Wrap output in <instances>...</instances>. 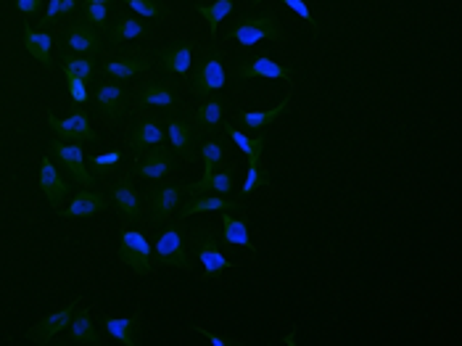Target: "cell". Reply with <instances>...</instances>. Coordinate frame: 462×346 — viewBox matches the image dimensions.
Returning <instances> with one entry per match:
<instances>
[{
	"label": "cell",
	"mask_w": 462,
	"mask_h": 346,
	"mask_svg": "<svg viewBox=\"0 0 462 346\" xmlns=\"http://www.w3.org/2000/svg\"><path fill=\"white\" fill-rule=\"evenodd\" d=\"M95 111L109 119V122H119L127 114L130 106V93L125 87V82H114V79H101L95 93L90 95Z\"/></svg>",
	"instance_id": "52a82bcc"
},
{
	"label": "cell",
	"mask_w": 462,
	"mask_h": 346,
	"mask_svg": "<svg viewBox=\"0 0 462 346\" xmlns=\"http://www.w3.org/2000/svg\"><path fill=\"white\" fill-rule=\"evenodd\" d=\"M117 260L119 265H125L130 273L135 275H154V267H156V260H154V246L148 244V238L135 230V228H122V236H119V252H117Z\"/></svg>",
	"instance_id": "7a4b0ae2"
},
{
	"label": "cell",
	"mask_w": 462,
	"mask_h": 346,
	"mask_svg": "<svg viewBox=\"0 0 462 346\" xmlns=\"http://www.w3.org/2000/svg\"><path fill=\"white\" fill-rule=\"evenodd\" d=\"M238 79H285V82H296V74L291 66L277 64L269 56H259V58H243L235 69Z\"/></svg>",
	"instance_id": "d6986e66"
},
{
	"label": "cell",
	"mask_w": 462,
	"mask_h": 346,
	"mask_svg": "<svg viewBox=\"0 0 462 346\" xmlns=\"http://www.w3.org/2000/svg\"><path fill=\"white\" fill-rule=\"evenodd\" d=\"M109 193H111V201H114V207L119 212L122 225H135V222L143 220V214H140V196H138L133 175H119L117 180H111L109 183Z\"/></svg>",
	"instance_id": "9a60e30c"
},
{
	"label": "cell",
	"mask_w": 462,
	"mask_h": 346,
	"mask_svg": "<svg viewBox=\"0 0 462 346\" xmlns=\"http://www.w3.org/2000/svg\"><path fill=\"white\" fill-rule=\"evenodd\" d=\"M80 305H82V297H77L74 302H69L64 310H56V312H50V315H42V318H40V320L27 331V339L37 346L53 344V342H56V339L69 328L72 315L77 312Z\"/></svg>",
	"instance_id": "30bf717a"
},
{
	"label": "cell",
	"mask_w": 462,
	"mask_h": 346,
	"mask_svg": "<svg viewBox=\"0 0 462 346\" xmlns=\"http://www.w3.org/2000/svg\"><path fill=\"white\" fill-rule=\"evenodd\" d=\"M225 87H228V71L223 66L220 50H212L201 58V64H196V71L191 77V93L204 98V95H217Z\"/></svg>",
	"instance_id": "8992f818"
},
{
	"label": "cell",
	"mask_w": 462,
	"mask_h": 346,
	"mask_svg": "<svg viewBox=\"0 0 462 346\" xmlns=\"http://www.w3.org/2000/svg\"><path fill=\"white\" fill-rule=\"evenodd\" d=\"M175 172V154L170 148L154 146L133 164V175L140 177L146 185H162Z\"/></svg>",
	"instance_id": "ba28073f"
},
{
	"label": "cell",
	"mask_w": 462,
	"mask_h": 346,
	"mask_svg": "<svg viewBox=\"0 0 462 346\" xmlns=\"http://www.w3.org/2000/svg\"><path fill=\"white\" fill-rule=\"evenodd\" d=\"M127 5L138 16H143V19H159V16H164V3L162 0H127Z\"/></svg>",
	"instance_id": "74e56055"
},
{
	"label": "cell",
	"mask_w": 462,
	"mask_h": 346,
	"mask_svg": "<svg viewBox=\"0 0 462 346\" xmlns=\"http://www.w3.org/2000/svg\"><path fill=\"white\" fill-rule=\"evenodd\" d=\"M13 5H16V11H19L24 19H34V16L42 13L45 0H13Z\"/></svg>",
	"instance_id": "60d3db41"
},
{
	"label": "cell",
	"mask_w": 462,
	"mask_h": 346,
	"mask_svg": "<svg viewBox=\"0 0 462 346\" xmlns=\"http://www.w3.org/2000/svg\"><path fill=\"white\" fill-rule=\"evenodd\" d=\"M50 154L56 156V162L69 172L72 183L80 185V188H98V177L95 172L87 169L85 164V148L82 143H66V140H50Z\"/></svg>",
	"instance_id": "3957f363"
},
{
	"label": "cell",
	"mask_w": 462,
	"mask_h": 346,
	"mask_svg": "<svg viewBox=\"0 0 462 346\" xmlns=\"http://www.w3.org/2000/svg\"><path fill=\"white\" fill-rule=\"evenodd\" d=\"M106 37H109L111 45H125V42L146 37V24L140 19H135V16H119L117 21L109 24Z\"/></svg>",
	"instance_id": "83f0119b"
},
{
	"label": "cell",
	"mask_w": 462,
	"mask_h": 346,
	"mask_svg": "<svg viewBox=\"0 0 462 346\" xmlns=\"http://www.w3.org/2000/svg\"><path fill=\"white\" fill-rule=\"evenodd\" d=\"M164 127H167L164 132H167V140H170L172 151L178 156H183V159H193L196 151H199V146H201V140H199V132H196L191 117H183L178 111H170L164 117Z\"/></svg>",
	"instance_id": "8fae6325"
},
{
	"label": "cell",
	"mask_w": 462,
	"mask_h": 346,
	"mask_svg": "<svg viewBox=\"0 0 462 346\" xmlns=\"http://www.w3.org/2000/svg\"><path fill=\"white\" fill-rule=\"evenodd\" d=\"M90 3H109V5H111L114 0H90Z\"/></svg>",
	"instance_id": "ee69618b"
},
{
	"label": "cell",
	"mask_w": 462,
	"mask_h": 346,
	"mask_svg": "<svg viewBox=\"0 0 462 346\" xmlns=\"http://www.w3.org/2000/svg\"><path fill=\"white\" fill-rule=\"evenodd\" d=\"M232 209H243V199L240 196H225V193H188L178 209V220L188 222L196 214H207V212H232Z\"/></svg>",
	"instance_id": "7c38bea8"
},
{
	"label": "cell",
	"mask_w": 462,
	"mask_h": 346,
	"mask_svg": "<svg viewBox=\"0 0 462 346\" xmlns=\"http://www.w3.org/2000/svg\"><path fill=\"white\" fill-rule=\"evenodd\" d=\"M64 48L72 50V53H80V56H101L103 53V32L85 24L82 19L77 21H69L66 32H64Z\"/></svg>",
	"instance_id": "ac0fdd59"
},
{
	"label": "cell",
	"mask_w": 462,
	"mask_h": 346,
	"mask_svg": "<svg viewBox=\"0 0 462 346\" xmlns=\"http://www.w3.org/2000/svg\"><path fill=\"white\" fill-rule=\"evenodd\" d=\"M154 260L164 267H178L191 273V260H188V249H186V238H183V222H170L159 241L154 244Z\"/></svg>",
	"instance_id": "277c9868"
},
{
	"label": "cell",
	"mask_w": 462,
	"mask_h": 346,
	"mask_svg": "<svg viewBox=\"0 0 462 346\" xmlns=\"http://www.w3.org/2000/svg\"><path fill=\"white\" fill-rule=\"evenodd\" d=\"M228 37H231V42L251 48L261 40H280L283 24L275 13H243L232 21Z\"/></svg>",
	"instance_id": "6da1fadb"
},
{
	"label": "cell",
	"mask_w": 462,
	"mask_h": 346,
	"mask_svg": "<svg viewBox=\"0 0 462 346\" xmlns=\"http://www.w3.org/2000/svg\"><path fill=\"white\" fill-rule=\"evenodd\" d=\"M225 132H228V138H231L232 143L238 146V151L248 159V164H259V159H261V154H264V146H267L264 132H256L254 138H248L246 132L235 130L232 122L231 124H225Z\"/></svg>",
	"instance_id": "f546056e"
},
{
	"label": "cell",
	"mask_w": 462,
	"mask_h": 346,
	"mask_svg": "<svg viewBox=\"0 0 462 346\" xmlns=\"http://www.w3.org/2000/svg\"><path fill=\"white\" fill-rule=\"evenodd\" d=\"M106 209H109L106 193H101L98 188H80L72 196V201L56 212V217H64V220H85V217H95V214H101Z\"/></svg>",
	"instance_id": "ffe728a7"
},
{
	"label": "cell",
	"mask_w": 462,
	"mask_h": 346,
	"mask_svg": "<svg viewBox=\"0 0 462 346\" xmlns=\"http://www.w3.org/2000/svg\"><path fill=\"white\" fill-rule=\"evenodd\" d=\"M188 188H191L193 196H199V193H225V196H231L232 188H235V175L231 169H215L209 180L191 183Z\"/></svg>",
	"instance_id": "4dcf8cb0"
},
{
	"label": "cell",
	"mask_w": 462,
	"mask_h": 346,
	"mask_svg": "<svg viewBox=\"0 0 462 346\" xmlns=\"http://www.w3.org/2000/svg\"><path fill=\"white\" fill-rule=\"evenodd\" d=\"M223 114H225V103L217 95H204L191 117L193 127L199 135H217L223 130Z\"/></svg>",
	"instance_id": "7402d4cb"
},
{
	"label": "cell",
	"mask_w": 462,
	"mask_h": 346,
	"mask_svg": "<svg viewBox=\"0 0 462 346\" xmlns=\"http://www.w3.org/2000/svg\"><path fill=\"white\" fill-rule=\"evenodd\" d=\"M95 74H101L103 79H114V82H130L143 74H151V61L138 53H119V56L103 58L98 64Z\"/></svg>",
	"instance_id": "4fadbf2b"
},
{
	"label": "cell",
	"mask_w": 462,
	"mask_h": 346,
	"mask_svg": "<svg viewBox=\"0 0 462 346\" xmlns=\"http://www.w3.org/2000/svg\"><path fill=\"white\" fill-rule=\"evenodd\" d=\"M119 162H122V151H106V154H98V156L90 159V164H93V169H95V177L103 175V167H114V164H119Z\"/></svg>",
	"instance_id": "ab89813d"
},
{
	"label": "cell",
	"mask_w": 462,
	"mask_h": 346,
	"mask_svg": "<svg viewBox=\"0 0 462 346\" xmlns=\"http://www.w3.org/2000/svg\"><path fill=\"white\" fill-rule=\"evenodd\" d=\"M223 241L228 246H246L248 252L256 254V246L248 238V225L246 220H235L232 214H223Z\"/></svg>",
	"instance_id": "1f68e13d"
},
{
	"label": "cell",
	"mask_w": 462,
	"mask_h": 346,
	"mask_svg": "<svg viewBox=\"0 0 462 346\" xmlns=\"http://www.w3.org/2000/svg\"><path fill=\"white\" fill-rule=\"evenodd\" d=\"M291 98H293V90L275 106V109H267V111H240L238 114V119L248 127V130H254V132H264L269 124H275L285 111H288V106H291Z\"/></svg>",
	"instance_id": "4316f807"
},
{
	"label": "cell",
	"mask_w": 462,
	"mask_h": 346,
	"mask_svg": "<svg viewBox=\"0 0 462 346\" xmlns=\"http://www.w3.org/2000/svg\"><path fill=\"white\" fill-rule=\"evenodd\" d=\"M109 13H111V5L109 3H85L82 5V21L85 24H90V26H95V29H101V32H106L109 29Z\"/></svg>",
	"instance_id": "e575fe53"
},
{
	"label": "cell",
	"mask_w": 462,
	"mask_h": 346,
	"mask_svg": "<svg viewBox=\"0 0 462 346\" xmlns=\"http://www.w3.org/2000/svg\"><path fill=\"white\" fill-rule=\"evenodd\" d=\"M235 0H212V5H196V11L204 16V21L209 24V32H212V40L217 37V29L220 24L231 16Z\"/></svg>",
	"instance_id": "d6a6232c"
},
{
	"label": "cell",
	"mask_w": 462,
	"mask_h": 346,
	"mask_svg": "<svg viewBox=\"0 0 462 346\" xmlns=\"http://www.w3.org/2000/svg\"><path fill=\"white\" fill-rule=\"evenodd\" d=\"M188 193H191V188L186 183L156 185L148 196V220L154 225H170Z\"/></svg>",
	"instance_id": "5b68a950"
},
{
	"label": "cell",
	"mask_w": 462,
	"mask_h": 346,
	"mask_svg": "<svg viewBox=\"0 0 462 346\" xmlns=\"http://www.w3.org/2000/svg\"><path fill=\"white\" fill-rule=\"evenodd\" d=\"M21 45L34 61H40L42 66H53V34L50 32H34L24 21L21 24Z\"/></svg>",
	"instance_id": "484cf974"
},
{
	"label": "cell",
	"mask_w": 462,
	"mask_h": 346,
	"mask_svg": "<svg viewBox=\"0 0 462 346\" xmlns=\"http://www.w3.org/2000/svg\"><path fill=\"white\" fill-rule=\"evenodd\" d=\"M199 154H201V159H204V175H201V183H204V180H209L212 172L223 164V159H225V148H223L220 140L207 138V140H201Z\"/></svg>",
	"instance_id": "836d02e7"
},
{
	"label": "cell",
	"mask_w": 462,
	"mask_h": 346,
	"mask_svg": "<svg viewBox=\"0 0 462 346\" xmlns=\"http://www.w3.org/2000/svg\"><path fill=\"white\" fill-rule=\"evenodd\" d=\"M66 79V87H69V95L77 106H87L90 103V90H87V82L82 77H74V74H64Z\"/></svg>",
	"instance_id": "8d00e7d4"
},
{
	"label": "cell",
	"mask_w": 462,
	"mask_h": 346,
	"mask_svg": "<svg viewBox=\"0 0 462 346\" xmlns=\"http://www.w3.org/2000/svg\"><path fill=\"white\" fill-rule=\"evenodd\" d=\"M135 106L138 109H164L167 114L170 111H178L180 109V95L175 90V85H170L167 77H146V82L138 87L135 93Z\"/></svg>",
	"instance_id": "9c48e42d"
},
{
	"label": "cell",
	"mask_w": 462,
	"mask_h": 346,
	"mask_svg": "<svg viewBox=\"0 0 462 346\" xmlns=\"http://www.w3.org/2000/svg\"><path fill=\"white\" fill-rule=\"evenodd\" d=\"M37 185H40V193L42 199L50 204L53 212H58L72 191V183L61 175V169L53 164L50 156H42L40 159V175H37Z\"/></svg>",
	"instance_id": "e0dca14e"
},
{
	"label": "cell",
	"mask_w": 462,
	"mask_h": 346,
	"mask_svg": "<svg viewBox=\"0 0 462 346\" xmlns=\"http://www.w3.org/2000/svg\"><path fill=\"white\" fill-rule=\"evenodd\" d=\"M58 69L64 74H74V77H82L87 85L95 79V71H98V61L90 58V56H80V53H72V50H64L61 58H58Z\"/></svg>",
	"instance_id": "f1b7e54d"
},
{
	"label": "cell",
	"mask_w": 462,
	"mask_h": 346,
	"mask_svg": "<svg viewBox=\"0 0 462 346\" xmlns=\"http://www.w3.org/2000/svg\"><path fill=\"white\" fill-rule=\"evenodd\" d=\"M199 260H201V267H204L201 275H199V281H220L225 270L238 267L235 262L225 260V254L220 252V241H217V236H212V233H204V236H201Z\"/></svg>",
	"instance_id": "44dd1931"
},
{
	"label": "cell",
	"mask_w": 462,
	"mask_h": 346,
	"mask_svg": "<svg viewBox=\"0 0 462 346\" xmlns=\"http://www.w3.org/2000/svg\"><path fill=\"white\" fill-rule=\"evenodd\" d=\"M261 188H269V177L261 172V167H259V164H248V169H246V180H243V185H240L238 196H240V199H246V196L259 193Z\"/></svg>",
	"instance_id": "d590c367"
},
{
	"label": "cell",
	"mask_w": 462,
	"mask_h": 346,
	"mask_svg": "<svg viewBox=\"0 0 462 346\" xmlns=\"http://www.w3.org/2000/svg\"><path fill=\"white\" fill-rule=\"evenodd\" d=\"M80 8H82V0H61V13H58V16L72 19Z\"/></svg>",
	"instance_id": "7bdbcfd3"
},
{
	"label": "cell",
	"mask_w": 462,
	"mask_h": 346,
	"mask_svg": "<svg viewBox=\"0 0 462 346\" xmlns=\"http://www.w3.org/2000/svg\"><path fill=\"white\" fill-rule=\"evenodd\" d=\"M66 344L72 346H101L103 339L98 336L95 326H93V318H90V307H77V312L72 315V323H69V339Z\"/></svg>",
	"instance_id": "cb8c5ba5"
},
{
	"label": "cell",
	"mask_w": 462,
	"mask_h": 346,
	"mask_svg": "<svg viewBox=\"0 0 462 346\" xmlns=\"http://www.w3.org/2000/svg\"><path fill=\"white\" fill-rule=\"evenodd\" d=\"M143 323V312L127 315V318H103V331L109 339L122 346H138V331Z\"/></svg>",
	"instance_id": "d4e9b609"
},
{
	"label": "cell",
	"mask_w": 462,
	"mask_h": 346,
	"mask_svg": "<svg viewBox=\"0 0 462 346\" xmlns=\"http://www.w3.org/2000/svg\"><path fill=\"white\" fill-rule=\"evenodd\" d=\"M48 119V127L53 130V135L58 138V140H66V143H93L95 138H98V132L93 130V124H90V114H87V109H77L72 117H66V119H58L56 114H48L45 117Z\"/></svg>",
	"instance_id": "5bb4252c"
},
{
	"label": "cell",
	"mask_w": 462,
	"mask_h": 346,
	"mask_svg": "<svg viewBox=\"0 0 462 346\" xmlns=\"http://www.w3.org/2000/svg\"><path fill=\"white\" fill-rule=\"evenodd\" d=\"M193 331L201 334L204 339H209L212 346H243V342H238V339H223L220 334H212V331H207L204 326H193Z\"/></svg>",
	"instance_id": "b9f144b4"
},
{
	"label": "cell",
	"mask_w": 462,
	"mask_h": 346,
	"mask_svg": "<svg viewBox=\"0 0 462 346\" xmlns=\"http://www.w3.org/2000/svg\"><path fill=\"white\" fill-rule=\"evenodd\" d=\"M280 3H285L296 16H301L312 29H320V24H317V19H314V13H312V8H309V0H280Z\"/></svg>",
	"instance_id": "f35d334b"
},
{
	"label": "cell",
	"mask_w": 462,
	"mask_h": 346,
	"mask_svg": "<svg viewBox=\"0 0 462 346\" xmlns=\"http://www.w3.org/2000/svg\"><path fill=\"white\" fill-rule=\"evenodd\" d=\"M164 140H167L164 127H162L156 119L140 117L138 124L133 127V135H130V140H127V148H130L133 154H143V151H148V148H154V146H164Z\"/></svg>",
	"instance_id": "603a6c76"
},
{
	"label": "cell",
	"mask_w": 462,
	"mask_h": 346,
	"mask_svg": "<svg viewBox=\"0 0 462 346\" xmlns=\"http://www.w3.org/2000/svg\"><path fill=\"white\" fill-rule=\"evenodd\" d=\"M193 50H196L193 40H178L175 45L162 48L156 53L154 64L164 77H188V71L193 66Z\"/></svg>",
	"instance_id": "2e32d148"
}]
</instances>
